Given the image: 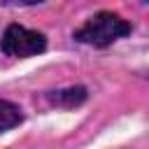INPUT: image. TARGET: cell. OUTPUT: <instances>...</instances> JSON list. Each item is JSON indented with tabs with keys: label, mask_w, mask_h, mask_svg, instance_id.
<instances>
[{
	"label": "cell",
	"mask_w": 149,
	"mask_h": 149,
	"mask_svg": "<svg viewBox=\"0 0 149 149\" xmlns=\"http://www.w3.org/2000/svg\"><path fill=\"white\" fill-rule=\"evenodd\" d=\"M130 33V23L114 12H98L81 28L74 30V40L91 47H107Z\"/></svg>",
	"instance_id": "cell-1"
},
{
	"label": "cell",
	"mask_w": 149,
	"mask_h": 149,
	"mask_svg": "<svg viewBox=\"0 0 149 149\" xmlns=\"http://www.w3.org/2000/svg\"><path fill=\"white\" fill-rule=\"evenodd\" d=\"M44 49H47V37L37 30H28L19 23H12L2 35V51L7 56L28 58V56L42 54Z\"/></svg>",
	"instance_id": "cell-2"
},
{
	"label": "cell",
	"mask_w": 149,
	"mask_h": 149,
	"mask_svg": "<svg viewBox=\"0 0 149 149\" xmlns=\"http://www.w3.org/2000/svg\"><path fill=\"white\" fill-rule=\"evenodd\" d=\"M49 100L58 107H77L86 100V88L84 86H72V88L54 91V93H49Z\"/></svg>",
	"instance_id": "cell-3"
},
{
	"label": "cell",
	"mask_w": 149,
	"mask_h": 149,
	"mask_svg": "<svg viewBox=\"0 0 149 149\" xmlns=\"http://www.w3.org/2000/svg\"><path fill=\"white\" fill-rule=\"evenodd\" d=\"M21 119H23V114H21L19 105H14L9 100H0V133L19 126Z\"/></svg>",
	"instance_id": "cell-4"
},
{
	"label": "cell",
	"mask_w": 149,
	"mask_h": 149,
	"mask_svg": "<svg viewBox=\"0 0 149 149\" xmlns=\"http://www.w3.org/2000/svg\"><path fill=\"white\" fill-rule=\"evenodd\" d=\"M5 5H12V7H23V5H37V2H44V0H2Z\"/></svg>",
	"instance_id": "cell-5"
},
{
	"label": "cell",
	"mask_w": 149,
	"mask_h": 149,
	"mask_svg": "<svg viewBox=\"0 0 149 149\" xmlns=\"http://www.w3.org/2000/svg\"><path fill=\"white\" fill-rule=\"evenodd\" d=\"M142 2H149V0H142Z\"/></svg>",
	"instance_id": "cell-6"
}]
</instances>
